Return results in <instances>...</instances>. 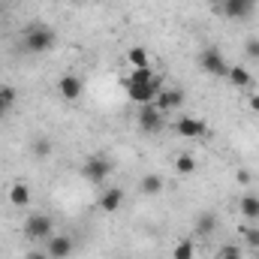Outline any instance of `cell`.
I'll list each match as a JSON object with an SVG mask.
<instances>
[{"label": "cell", "mask_w": 259, "mask_h": 259, "mask_svg": "<svg viewBox=\"0 0 259 259\" xmlns=\"http://www.w3.org/2000/svg\"><path fill=\"white\" fill-rule=\"evenodd\" d=\"M124 91H127V97L136 106H148V103H154V97L163 91V78H160L151 66H145V69H130V75L124 78Z\"/></svg>", "instance_id": "obj_1"}, {"label": "cell", "mask_w": 259, "mask_h": 259, "mask_svg": "<svg viewBox=\"0 0 259 259\" xmlns=\"http://www.w3.org/2000/svg\"><path fill=\"white\" fill-rule=\"evenodd\" d=\"M52 46H55V30H52V27L33 24V27L24 30V52H30V55H46Z\"/></svg>", "instance_id": "obj_2"}, {"label": "cell", "mask_w": 259, "mask_h": 259, "mask_svg": "<svg viewBox=\"0 0 259 259\" xmlns=\"http://www.w3.org/2000/svg\"><path fill=\"white\" fill-rule=\"evenodd\" d=\"M109 175H112V160H109L106 154H91V157L81 163V178L91 181V184H103Z\"/></svg>", "instance_id": "obj_3"}, {"label": "cell", "mask_w": 259, "mask_h": 259, "mask_svg": "<svg viewBox=\"0 0 259 259\" xmlns=\"http://www.w3.org/2000/svg\"><path fill=\"white\" fill-rule=\"evenodd\" d=\"M24 235H27V241H49L52 235H55V223H52V217L49 214H30L27 220H24Z\"/></svg>", "instance_id": "obj_4"}, {"label": "cell", "mask_w": 259, "mask_h": 259, "mask_svg": "<svg viewBox=\"0 0 259 259\" xmlns=\"http://www.w3.org/2000/svg\"><path fill=\"white\" fill-rule=\"evenodd\" d=\"M199 66H202L208 75H214V78H226L232 64H226V58H223L220 49H202V52H199Z\"/></svg>", "instance_id": "obj_5"}, {"label": "cell", "mask_w": 259, "mask_h": 259, "mask_svg": "<svg viewBox=\"0 0 259 259\" xmlns=\"http://www.w3.org/2000/svg\"><path fill=\"white\" fill-rule=\"evenodd\" d=\"M139 127H142V133H160L163 130V112L154 103L139 106Z\"/></svg>", "instance_id": "obj_6"}, {"label": "cell", "mask_w": 259, "mask_h": 259, "mask_svg": "<svg viewBox=\"0 0 259 259\" xmlns=\"http://www.w3.org/2000/svg\"><path fill=\"white\" fill-rule=\"evenodd\" d=\"M58 94L64 97L66 103H75V100H81V94H84V81H81L78 75L66 72V75L58 78Z\"/></svg>", "instance_id": "obj_7"}, {"label": "cell", "mask_w": 259, "mask_h": 259, "mask_svg": "<svg viewBox=\"0 0 259 259\" xmlns=\"http://www.w3.org/2000/svg\"><path fill=\"white\" fill-rule=\"evenodd\" d=\"M253 3H247V0H223L220 3V12L226 15V18H232V21H241V18H250L253 15Z\"/></svg>", "instance_id": "obj_8"}, {"label": "cell", "mask_w": 259, "mask_h": 259, "mask_svg": "<svg viewBox=\"0 0 259 259\" xmlns=\"http://www.w3.org/2000/svg\"><path fill=\"white\" fill-rule=\"evenodd\" d=\"M205 130H208L205 121H199V118H187V115H184V118L175 121V133H178L181 139H202Z\"/></svg>", "instance_id": "obj_9"}, {"label": "cell", "mask_w": 259, "mask_h": 259, "mask_svg": "<svg viewBox=\"0 0 259 259\" xmlns=\"http://www.w3.org/2000/svg\"><path fill=\"white\" fill-rule=\"evenodd\" d=\"M181 103H184V94H181V91H175V88H163V91L154 97V106H157L163 115H166V112H172V109H178Z\"/></svg>", "instance_id": "obj_10"}, {"label": "cell", "mask_w": 259, "mask_h": 259, "mask_svg": "<svg viewBox=\"0 0 259 259\" xmlns=\"http://www.w3.org/2000/svg\"><path fill=\"white\" fill-rule=\"evenodd\" d=\"M72 238L69 235H52L49 238V244H46V250H49V256L52 259H66L69 253H72Z\"/></svg>", "instance_id": "obj_11"}, {"label": "cell", "mask_w": 259, "mask_h": 259, "mask_svg": "<svg viewBox=\"0 0 259 259\" xmlns=\"http://www.w3.org/2000/svg\"><path fill=\"white\" fill-rule=\"evenodd\" d=\"M121 205H124V190H121V187H109V190L100 193V208H103L106 214L118 211Z\"/></svg>", "instance_id": "obj_12"}, {"label": "cell", "mask_w": 259, "mask_h": 259, "mask_svg": "<svg viewBox=\"0 0 259 259\" xmlns=\"http://www.w3.org/2000/svg\"><path fill=\"white\" fill-rule=\"evenodd\" d=\"M30 202H33V193H30V187H27V184H21V181H18V184H12V187H9V205H12V208H27Z\"/></svg>", "instance_id": "obj_13"}, {"label": "cell", "mask_w": 259, "mask_h": 259, "mask_svg": "<svg viewBox=\"0 0 259 259\" xmlns=\"http://www.w3.org/2000/svg\"><path fill=\"white\" fill-rule=\"evenodd\" d=\"M238 208H241V217H244V220H250V223L259 220V196L256 193H247L244 199H241Z\"/></svg>", "instance_id": "obj_14"}, {"label": "cell", "mask_w": 259, "mask_h": 259, "mask_svg": "<svg viewBox=\"0 0 259 259\" xmlns=\"http://www.w3.org/2000/svg\"><path fill=\"white\" fill-rule=\"evenodd\" d=\"M226 81H229V84H235V88H250V84H253V75H250L244 66H229Z\"/></svg>", "instance_id": "obj_15"}, {"label": "cell", "mask_w": 259, "mask_h": 259, "mask_svg": "<svg viewBox=\"0 0 259 259\" xmlns=\"http://www.w3.org/2000/svg\"><path fill=\"white\" fill-rule=\"evenodd\" d=\"M127 64L133 69H145V66H151V58H148V52L142 49V46H133L127 52Z\"/></svg>", "instance_id": "obj_16"}, {"label": "cell", "mask_w": 259, "mask_h": 259, "mask_svg": "<svg viewBox=\"0 0 259 259\" xmlns=\"http://www.w3.org/2000/svg\"><path fill=\"white\" fill-rule=\"evenodd\" d=\"M139 190H142L145 196L163 193V178H160V175H145V178L139 181Z\"/></svg>", "instance_id": "obj_17"}, {"label": "cell", "mask_w": 259, "mask_h": 259, "mask_svg": "<svg viewBox=\"0 0 259 259\" xmlns=\"http://www.w3.org/2000/svg\"><path fill=\"white\" fill-rule=\"evenodd\" d=\"M214 229H217V214L205 211V214L196 217V232H199V235H211Z\"/></svg>", "instance_id": "obj_18"}, {"label": "cell", "mask_w": 259, "mask_h": 259, "mask_svg": "<svg viewBox=\"0 0 259 259\" xmlns=\"http://www.w3.org/2000/svg\"><path fill=\"white\" fill-rule=\"evenodd\" d=\"M175 172H178V175H193L196 172V157L193 154H178V157H175Z\"/></svg>", "instance_id": "obj_19"}, {"label": "cell", "mask_w": 259, "mask_h": 259, "mask_svg": "<svg viewBox=\"0 0 259 259\" xmlns=\"http://www.w3.org/2000/svg\"><path fill=\"white\" fill-rule=\"evenodd\" d=\"M193 253H196L193 241H190V238H181V241L175 244V250H172V259H193Z\"/></svg>", "instance_id": "obj_20"}, {"label": "cell", "mask_w": 259, "mask_h": 259, "mask_svg": "<svg viewBox=\"0 0 259 259\" xmlns=\"http://www.w3.org/2000/svg\"><path fill=\"white\" fill-rule=\"evenodd\" d=\"M241 235L247 241V250L259 253V226H241Z\"/></svg>", "instance_id": "obj_21"}, {"label": "cell", "mask_w": 259, "mask_h": 259, "mask_svg": "<svg viewBox=\"0 0 259 259\" xmlns=\"http://www.w3.org/2000/svg\"><path fill=\"white\" fill-rule=\"evenodd\" d=\"M33 157L36 160H49L52 157V139H36L33 142Z\"/></svg>", "instance_id": "obj_22"}, {"label": "cell", "mask_w": 259, "mask_h": 259, "mask_svg": "<svg viewBox=\"0 0 259 259\" xmlns=\"http://www.w3.org/2000/svg\"><path fill=\"white\" fill-rule=\"evenodd\" d=\"M15 97H18V94H15V88L0 84V109H6V112H9V109L15 106Z\"/></svg>", "instance_id": "obj_23"}, {"label": "cell", "mask_w": 259, "mask_h": 259, "mask_svg": "<svg viewBox=\"0 0 259 259\" xmlns=\"http://www.w3.org/2000/svg\"><path fill=\"white\" fill-rule=\"evenodd\" d=\"M217 259H244V253H241V247H235V244H226L223 250H220V256Z\"/></svg>", "instance_id": "obj_24"}, {"label": "cell", "mask_w": 259, "mask_h": 259, "mask_svg": "<svg viewBox=\"0 0 259 259\" xmlns=\"http://www.w3.org/2000/svg\"><path fill=\"white\" fill-rule=\"evenodd\" d=\"M244 55H247L250 61H259V39H247V42H244Z\"/></svg>", "instance_id": "obj_25"}, {"label": "cell", "mask_w": 259, "mask_h": 259, "mask_svg": "<svg viewBox=\"0 0 259 259\" xmlns=\"http://www.w3.org/2000/svg\"><path fill=\"white\" fill-rule=\"evenodd\" d=\"M24 259H52V256H49V250H30Z\"/></svg>", "instance_id": "obj_26"}, {"label": "cell", "mask_w": 259, "mask_h": 259, "mask_svg": "<svg viewBox=\"0 0 259 259\" xmlns=\"http://www.w3.org/2000/svg\"><path fill=\"white\" fill-rule=\"evenodd\" d=\"M247 106H250V112H256V115H259V94H250Z\"/></svg>", "instance_id": "obj_27"}, {"label": "cell", "mask_w": 259, "mask_h": 259, "mask_svg": "<svg viewBox=\"0 0 259 259\" xmlns=\"http://www.w3.org/2000/svg\"><path fill=\"white\" fill-rule=\"evenodd\" d=\"M238 181H241V184H250V172H247V169H241V172H238Z\"/></svg>", "instance_id": "obj_28"}, {"label": "cell", "mask_w": 259, "mask_h": 259, "mask_svg": "<svg viewBox=\"0 0 259 259\" xmlns=\"http://www.w3.org/2000/svg\"><path fill=\"white\" fill-rule=\"evenodd\" d=\"M208 3H214V6H220V3H223V0H208Z\"/></svg>", "instance_id": "obj_29"}, {"label": "cell", "mask_w": 259, "mask_h": 259, "mask_svg": "<svg viewBox=\"0 0 259 259\" xmlns=\"http://www.w3.org/2000/svg\"><path fill=\"white\" fill-rule=\"evenodd\" d=\"M3 115H6V109H0V118H3Z\"/></svg>", "instance_id": "obj_30"}, {"label": "cell", "mask_w": 259, "mask_h": 259, "mask_svg": "<svg viewBox=\"0 0 259 259\" xmlns=\"http://www.w3.org/2000/svg\"><path fill=\"white\" fill-rule=\"evenodd\" d=\"M247 3H253V6H256V3H259V0H247Z\"/></svg>", "instance_id": "obj_31"}, {"label": "cell", "mask_w": 259, "mask_h": 259, "mask_svg": "<svg viewBox=\"0 0 259 259\" xmlns=\"http://www.w3.org/2000/svg\"><path fill=\"white\" fill-rule=\"evenodd\" d=\"M21 259H24V256H21Z\"/></svg>", "instance_id": "obj_32"}]
</instances>
